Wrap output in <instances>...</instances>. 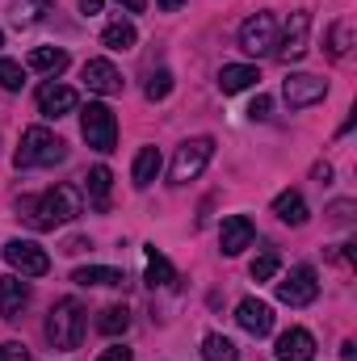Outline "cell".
<instances>
[{"label":"cell","instance_id":"6da1fadb","mask_svg":"<svg viewBox=\"0 0 357 361\" xmlns=\"http://www.w3.org/2000/svg\"><path fill=\"white\" fill-rule=\"evenodd\" d=\"M17 210L34 231H55V227L80 219V193L72 185H55V189H47L38 197H21Z\"/></svg>","mask_w":357,"mask_h":361},{"label":"cell","instance_id":"7a4b0ae2","mask_svg":"<svg viewBox=\"0 0 357 361\" xmlns=\"http://www.w3.org/2000/svg\"><path fill=\"white\" fill-rule=\"evenodd\" d=\"M68 160V143L59 135H51L47 126H30L21 135V147L13 156L17 169H51V164H63Z\"/></svg>","mask_w":357,"mask_h":361},{"label":"cell","instance_id":"3957f363","mask_svg":"<svg viewBox=\"0 0 357 361\" xmlns=\"http://www.w3.org/2000/svg\"><path fill=\"white\" fill-rule=\"evenodd\" d=\"M85 328H89V319H85L80 298H59L51 307V315H47V341L55 349H80Z\"/></svg>","mask_w":357,"mask_h":361},{"label":"cell","instance_id":"277c9868","mask_svg":"<svg viewBox=\"0 0 357 361\" xmlns=\"http://www.w3.org/2000/svg\"><path fill=\"white\" fill-rule=\"evenodd\" d=\"M80 135L92 152H114L118 147V122H114V109L101 105V101H89V109H80Z\"/></svg>","mask_w":357,"mask_h":361},{"label":"cell","instance_id":"5b68a950","mask_svg":"<svg viewBox=\"0 0 357 361\" xmlns=\"http://www.w3.org/2000/svg\"><path fill=\"white\" fill-rule=\"evenodd\" d=\"M210 156H214V139H206V135L185 139V143L177 147V156H173L169 180H173V185H189V180H198L202 177V169L210 164Z\"/></svg>","mask_w":357,"mask_h":361},{"label":"cell","instance_id":"8992f818","mask_svg":"<svg viewBox=\"0 0 357 361\" xmlns=\"http://www.w3.org/2000/svg\"><path fill=\"white\" fill-rule=\"evenodd\" d=\"M277 47V17L273 13H253L244 25H240V51L244 55H273Z\"/></svg>","mask_w":357,"mask_h":361},{"label":"cell","instance_id":"52a82bcc","mask_svg":"<svg viewBox=\"0 0 357 361\" xmlns=\"http://www.w3.org/2000/svg\"><path fill=\"white\" fill-rule=\"evenodd\" d=\"M307 34H311V13H290L282 38H277V47H273V55H277L286 68L298 63V59L307 55Z\"/></svg>","mask_w":357,"mask_h":361},{"label":"cell","instance_id":"ba28073f","mask_svg":"<svg viewBox=\"0 0 357 361\" xmlns=\"http://www.w3.org/2000/svg\"><path fill=\"white\" fill-rule=\"evenodd\" d=\"M315 294H320V277L311 265H294L286 273V281H277V298L286 307H307V302H315Z\"/></svg>","mask_w":357,"mask_h":361},{"label":"cell","instance_id":"9c48e42d","mask_svg":"<svg viewBox=\"0 0 357 361\" xmlns=\"http://www.w3.org/2000/svg\"><path fill=\"white\" fill-rule=\"evenodd\" d=\"M4 261L21 273V277H42V273H51V257H47L34 240H8V244H4Z\"/></svg>","mask_w":357,"mask_h":361},{"label":"cell","instance_id":"30bf717a","mask_svg":"<svg viewBox=\"0 0 357 361\" xmlns=\"http://www.w3.org/2000/svg\"><path fill=\"white\" fill-rule=\"evenodd\" d=\"M282 97H286L290 109H307V105H315V101L328 97V80H320V76H311V72H294V76H286Z\"/></svg>","mask_w":357,"mask_h":361},{"label":"cell","instance_id":"8fae6325","mask_svg":"<svg viewBox=\"0 0 357 361\" xmlns=\"http://www.w3.org/2000/svg\"><path fill=\"white\" fill-rule=\"evenodd\" d=\"M80 80L89 85V92H101V97L122 92V72H118L109 59H89V63H85V72H80Z\"/></svg>","mask_w":357,"mask_h":361},{"label":"cell","instance_id":"7c38bea8","mask_svg":"<svg viewBox=\"0 0 357 361\" xmlns=\"http://www.w3.org/2000/svg\"><path fill=\"white\" fill-rule=\"evenodd\" d=\"M253 219H244V214H231V219H223V231H219V248H223V257H240L248 244H253Z\"/></svg>","mask_w":357,"mask_h":361},{"label":"cell","instance_id":"4fadbf2b","mask_svg":"<svg viewBox=\"0 0 357 361\" xmlns=\"http://www.w3.org/2000/svg\"><path fill=\"white\" fill-rule=\"evenodd\" d=\"M236 324L248 336H269L273 332V311H269V302H261V298H244L236 307Z\"/></svg>","mask_w":357,"mask_h":361},{"label":"cell","instance_id":"5bb4252c","mask_svg":"<svg viewBox=\"0 0 357 361\" xmlns=\"http://www.w3.org/2000/svg\"><path fill=\"white\" fill-rule=\"evenodd\" d=\"M25 307H30V281L17 277V273L0 277V315L4 319H17Z\"/></svg>","mask_w":357,"mask_h":361},{"label":"cell","instance_id":"9a60e30c","mask_svg":"<svg viewBox=\"0 0 357 361\" xmlns=\"http://www.w3.org/2000/svg\"><path fill=\"white\" fill-rule=\"evenodd\" d=\"M277 361H315V336L307 328H290L277 336Z\"/></svg>","mask_w":357,"mask_h":361},{"label":"cell","instance_id":"2e32d148","mask_svg":"<svg viewBox=\"0 0 357 361\" xmlns=\"http://www.w3.org/2000/svg\"><path fill=\"white\" fill-rule=\"evenodd\" d=\"M76 89H68V85H42L38 89V109H42V118H63V114H72L76 109Z\"/></svg>","mask_w":357,"mask_h":361},{"label":"cell","instance_id":"e0dca14e","mask_svg":"<svg viewBox=\"0 0 357 361\" xmlns=\"http://www.w3.org/2000/svg\"><path fill=\"white\" fill-rule=\"evenodd\" d=\"M273 214H277L282 223H290V227H303V223H307V202H303V193H294V189L277 193V197H273Z\"/></svg>","mask_w":357,"mask_h":361},{"label":"cell","instance_id":"ac0fdd59","mask_svg":"<svg viewBox=\"0 0 357 361\" xmlns=\"http://www.w3.org/2000/svg\"><path fill=\"white\" fill-rule=\"evenodd\" d=\"M160 164H164V160H160V147H143V152L135 156V169H131V185H135V189H147L152 180L160 177Z\"/></svg>","mask_w":357,"mask_h":361},{"label":"cell","instance_id":"d6986e66","mask_svg":"<svg viewBox=\"0 0 357 361\" xmlns=\"http://www.w3.org/2000/svg\"><path fill=\"white\" fill-rule=\"evenodd\" d=\"M109 185H114V173H109L105 164L89 169V177H85V189H89L92 210H109Z\"/></svg>","mask_w":357,"mask_h":361},{"label":"cell","instance_id":"ffe728a7","mask_svg":"<svg viewBox=\"0 0 357 361\" xmlns=\"http://www.w3.org/2000/svg\"><path fill=\"white\" fill-rule=\"evenodd\" d=\"M261 76H257V68H248V63H227L223 72H219V89L223 92H244L253 89Z\"/></svg>","mask_w":357,"mask_h":361},{"label":"cell","instance_id":"44dd1931","mask_svg":"<svg viewBox=\"0 0 357 361\" xmlns=\"http://www.w3.org/2000/svg\"><path fill=\"white\" fill-rule=\"evenodd\" d=\"M30 68L34 72H47V76H59L68 68V51L63 47H34L30 51Z\"/></svg>","mask_w":357,"mask_h":361},{"label":"cell","instance_id":"7402d4cb","mask_svg":"<svg viewBox=\"0 0 357 361\" xmlns=\"http://www.w3.org/2000/svg\"><path fill=\"white\" fill-rule=\"evenodd\" d=\"M147 286L156 290V286H177V269L169 265V257L164 252H156V248H147Z\"/></svg>","mask_w":357,"mask_h":361},{"label":"cell","instance_id":"603a6c76","mask_svg":"<svg viewBox=\"0 0 357 361\" xmlns=\"http://www.w3.org/2000/svg\"><path fill=\"white\" fill-rule=\"evenodd\" d=\"M76 286H126V273L118 269H105V265H85V269L72 273Z\"/></svg>","mask_w":357,"mask_h":361},{"label":"cell","instance_id":"cb8c5ba5","mask_svg":"<svg viewBox=\"0 0 357 361\" xmlns=\"http://www.w3.org/2000/svg\"><path fill=\"white\" fill-rule=\"evenodd\" d=\"M101 42H105L109 51H131V47L139 42V34H135L131 21H109V25L101 30Z\"/></svg>","mask_w":357,"mask_h":361},{"label":"cell","instance_id":"d4e9b609","mask_svg":"<svg viewBox=\"0 0 357 361\" xmlns=\"http://www.w3.org/2000/svg\"><path fill=\"white\" fill-rule=\"evenodd\" d=\"M349 47H353V21H349V17H341V21L328 30V55H332V59H345V55H349Z\"/></svg>","mask_w":357,"mask_h":361},{"label":"cell","instance_id":"484cf974","mask_svg":"<svg viewBox=\"0 0 357 361\" xmlns=\"http://www.w3.org/2000/svg\"><path fill=\"white\" fill-rule=\"evenodd\" d=\"M202 357H206V361H240V349H236V341H227V336L210 332V336L202 341Z\"/></svg>","mask_w":357,"mask_h":361},{"label":"cell","instance_id":"4316f807","mask_svg":"<svg viewBox=\"0 0 357 361\" xmlns=\"http://www.w3.org/2000/svg\"><path fill=\"white\" fill-rule=\"evenodd\" d=\"M97 328H101L105 336H118V332L131 328V311H126V307H105L101 319H97Z\"/></svg>","mask_w":357,"mask_h":361},{"label":"cell","instance_id":"83f0119b","mask_svg":"<svg viewBox=\"0 0 357 361\" xmlns=\"http://www.w3.org/2000/svg\"><path fill=\"white\" fill-rule=\"evenodd\" d=\"M277 269H282L277 252H273V248H265V252L253 261V269H248V273H253V281H269V277H277Z\"/></svg>","mask_w":357,"mask_h":361},{"label":"cell","instance_id":"f1b7e54d","mask_svg":"<svg viewBox=\"0 0 357 361\" xmlns=\"http://www.w3.org/2000/svg\"><path fill=\"white\" fill-rule=\"evenodd\" d=\"M173 92V72H152V80L143 85V97L147 101H164Z\"/></svg>","mask_w":357,"mask_h":361},{"label":"cell","instance_id":"f546056e","mask_svg":"<svg viewBox=\"0 0 357 361\" xmlns=\"http://www.w3.org/2000/svg\"><path fill=\"white\" fill-rule=\"evenodd\" d=\"M25 85V72H21V63H13V59H0V89L17 92Z\"/></svg>","mask_w":357,"mask_h":361},{"label":"cell","instance_id":"4dcf8cb0","mask_svg":"<svg viewBox=\"0 0 357 361\" xmlns=\"http://www.w3.org/2000/svg\"><path fill=\"white\" fill-rule=\"evenodd\" d=\"M328 223L349 227V223H353V202H332V206H328Z\"/></svg>","mask_w":357,"mask_h":361},{"label":"cell","instance_id":"1f68e13d","mask_svg":"<svg viewBox=\"0 0 357 361\" xmlns=\"http://www.w3.org/2000/svg\"><path fill=\"white\" fill-rule=\"evenodd\" d=\"M0 361H30V353H25V345H0Z\"/></svg>","mask_w":357,"mask_h":361},{"label":"cell","instance_id":"d6a6232c","mask_svg":"<svg viewBox=\"0 0 357 361\" xmlns=\"http://www.w3.org/2000/svg\"><path fill=\"white\" fill-rule=\"evenodd\" d=\"M248 118H253V122H265L269 118V97H257V101L248 105Z\"/></svg>","mask_w":357,"mask_h":361},{"label":"cell","instance_id":"836d02e7","mask_svg":"<svg viewBox=\"0 0 357 361\" xmlns=\"http://www.w3.org/2000/svg\"><path fill=\"white\" fill-rule=\"evenodd\" d=\"M97 361H135V353H131V349H122V345H114V349H105Z\"/></svg>","mask_w":357,"mask_h":361},{"label":"cell","instance_id":"e575fe53","mask_svg":"<svg viewBox=\"0 0 357 361\" xmlns=\"http://www.w3.org/2000/svg\"><path fill=\"white\" fill-rule=\"evenodd\" d=\"M311 177L320 180V185H328V180H332V169H328V164H315V169H311Z\"/></svg>","mask_w":357,"mask_h":361},{"label":"cell","instance_id":"d590c367","mask_svg":"<svg viewBox=\"0 0 357 361\" xmlns=\"http://www.w3.org/2000/svg\"><path fill=\"white\" fill-rule=\"evenodd\" d=\"M118 4H122L126 13H143V4H147V0H118Z\"/></svg>","mask_w":357,"mask_h":361},{"label":"cell","instance_id":"8d00e7d4","mask_svg":"<svg viewBox=\"0 0 357 361\" xmlns=\"http://www.w3.org/2000/svg\"><path fill=\"white\" fill-rule=\"evenodd\" d=\"M80 13H89V17L92 13H101V0H80Z\"/></svg>","mask_w":357,"mask_h":361},{"label":"cell","instance_id":"74e56055","mask_svg":"<svg viewBox=\"0 0 357 361\" xmlns=\"http://www.w3.org/2000/svg\"><path fill=\"white\" fill-rule=\"evenodd\" d=\"M185 0H156V8H164V13H173V8H181Z\"/></svg>","mask_w":357,"mask_h":361},{"label":"cell","instance_id":"f35d334b","mask_svg":"<svg viewBox=\"0 0 357 361\" xmlns=\"http://www.w3.org/2000/svg\"><path fill=\"white\" fill-rule=\"evenodd\" d=\"M341 361H353V341H345V345H341Z\"/></svg>","mask_w":357,"mask_h":361},{"label":"cell","instance_id":"ab89813d","mask_svg":"<svg viewBox=\"0 0 357 361\" xmlns=\"http://www.w3.org/2000/svg\"><path fill=\"white\" fill-rule=\"evenodd\" d=\"M0 47H4V34H0Z\"/></svg>","mask_w":357,"mask_h":361}]
</instances>
